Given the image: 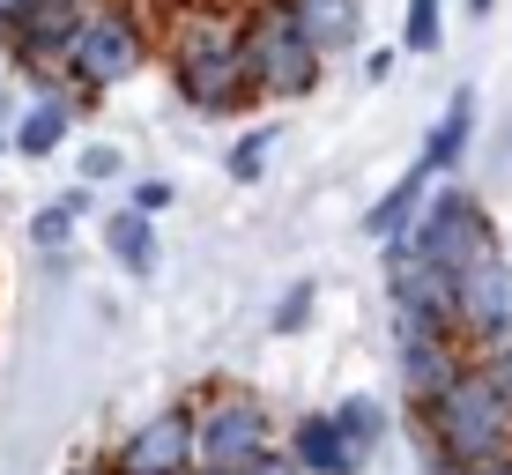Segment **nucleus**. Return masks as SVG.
I'll return each instance as SVG.
<instances>
[{"label": "nucleus", "mask_w": 512, "mask_h": 475, "mask_svg": "<svg viewBox=\"0 0 512 475\" xmlns=\"http://www.w3.org/2000/svg\"><path fill=\"white\" fill-rule=\"evenodd\" d=\"M275 134H282V127H253V134H238V142H231V179H260V164H268Z\"/></svg>", "instance_id": "a211bd4d"}, {"label": "nucleus", "mask_w": 512, "mask_h": 475, "mask_svg": "<svg viewBox=\"0 0 512 475\" xmlns=\"http://www.w3.org/2000/svg\"><path fill=\"white\" fill-rule=\"evenodd\" d=\"M446 23H438V0H409V23H401V45L409 52H438Z\"/></svg>", "instance_id": "f3484780"}, {"label": "nucleus", "mask_w": 512, "mask_h": 475, "mask_svg": "<svg viewBox=\"0 0 512 475\" xmlns=\"http://www.w3.org/2000/svg\"><path fill=\"white\" fill-rule=\"evenodd\" d=\"M394 357H401L409 409H423V401H431L438 386H446V379L468 364V342H461V327H446V320H416V312H394Z\"/></svg>", "instance_id": "6e6552de"}, {"label": "nucleus", "mask_w": 512, "mask_h": 475, "mask_svg": "<svg viewBox=\"0 0 512 475\" xmlns=\"http://www.w3.org/2000/svg\"><path fill=\"white\" fill-rule=\"evenodd\" d=\"M453 320H461L468 357L512 342V260L505 253H483L475 268L453 275Z\"/></svg>", "instance_id": "0eeeda50"}, {"label": "nucleus", "mask_w": 512, "mask_h": 475, "mask_svg": "<svg viewBox=\"0 0 512 475\" xmlns=\"http://www.w3.org/2000/svg\"><path fill=\"white\" fill-rule=\"evenodd\" d=\"M238 475H305V468L290 461V446H275V453H260V461H245Z\"/></svg>", "instance_id": "aec40b11"}, {"label": "nucleus", "mask_w": 512, "mask_h": 475, "mask_svg": "<svg viewBox=\"0 0 512 475\" xmlns=\"http://www.w3.org/2000/svg\"><path fill=\"white\" fill-rule=\"evenodd\" d=\"M416 424H423V446H431L438 475H461V468H483V461H505L512 453V394L468 357L416 409Z\"/></svg>", "instance_id": "f257e3e1"}, {"label": "nucleus", "mask_w": 512, "mask_h": 475, "mask_svg": "<svg viewBox=\"0 0 512 475\" xmlns=\"http://www.w3.org/2000/svg\"><path fill=\"white\" fill-rule=\"evenodd\" d=\"M461 475H512V453L505 461H483V468H461Z\"/></svg>", "instance_id": "393cba45"}, {"label": "nucleus", "mask_w": 512, "mask_h": 475, "mask_svg": "<svg viewBox=\"0 0 512 475\" xmlns=\"http://www.w3.org/2000/svg\"><path fill=\"white\" fill-rule=\"evenodd\" d=\"M67 127H75V104H67V97H38L23 112V127H15V149H23V156H52L67 142Z\"/></svg>", "instance_id": "2eb2a0df"}, {"label": "nucleus", "mask_w": 512, "mask_h": 475, "mask_svg": "<svg viewBox=\"0 0 512 475\" xmlns=\"http://www.w3.org/2000/svg\"><path fill=\"white\" fill-rule=\"evenodd\" d=\"M134 208H141V216H164V208H171V186H164V179H141V186H134Z\"/></svg>", "instance_id": "412c9836"}, {"label": "nucleus", "mask_w": 512, "mask_h": 475, "mask_svg": "<svg viewBox=\"0 0 512 475\" xmlns=\"http://www.w3.org/2000/svg\"><path fill=\"white\" fill-rule=\"evenodd\" d=\"M312 297H320L312 283H290V290H282V305H275V334H297V327H305V320H312Z\"/></svg>", "instance_id": "6ab92c4d"}, {"label": "nucleus", "mask_w": 512, "mask_h": 475, "mask_svg": "<svg viewBox=\"0 0 512 475\" xmlns=\"http://www.w3.org/2000/svg\"><path fill=\"white\" fill-rule=\"evenodd\" d=\"M468 134H475V90H453L446 112H438V127H431V142H423V156H431L438 171H461Z\"/></svg>", "instance_id": "ddd939ff"}, {"label": "nucleus", "mask_w": 512, "mask_h": 475, "mask_svg": "<svg viewBox=\"0 0 512 475\" xmlns=\"http://www.w3.org/2000/svg\"><path fill=\"white\" fill-rule=\"evenodd\" d=\"M104 245H112V260L127 275H156V231H149L141 208H119V216L104 223Z\"/></svg>", "instance_id": "4468645a"}, {"label": "nucleus", "mask_w": 512, "mask_h": 475, "mask_svg": "<svg viewBox=\"0 0 512 475\" xmlns=\"http://www.w3.org/2000/svg\"><path fill=\"white\" fill-rule=\"evenodd\" d=\"M23 8H30V0H0V38H8V30L23 23Z\"/></svg>", "instance_id": "b1692460"}, {"label": "nucleus", "mask_w": 512, "mask_h": 475, "mask_svg": "<svg viewBox=\"0 0 512 475\" xmlns=\"http://www.w3.org/2000/svg\"><path fill=\"white\" fill-rule=\"evenodd\" d=\"M82 179H119V149H90L82 156Z\"/></svg>", "instance_id": "5701e85b"}, {"label": "nucleus", "mask_w": 512, "mask_h": 475, "mask_svg": "<svg viewBox=\"0 0 512 475\" xmlns=\"http://www.w3.org/2000/svg\"><path fill=\"white\" fill-rule=\"evenodd\" d=\"M245 60H253L260 97L290 104V97H305L312 82H320V60H327V52L305 38V23H297L290 0H260V8L245 15Z\"/></svg>", "instance_id": "20e7f679"}, {"label": "nucleus", "mask_w": 512, "mask_h": 475, "mask_svg": "<svg viewBox=\"0 0 512 475\" xmlns=\"http://www.w3.org/2000/svg\"><path fill=\"white\" fill-rule=\"evenodd\" d=\"M290 8H297L305 38L320 45L327 60H334V52H349V45H357V30H364V0H290Z\"/></svg>", "instance_id": "f8f14e48"}, {"label": "nucleus", "mask_w": 512, "mask_h": 475, "mask_svg": "<svg viewBox=\"0 0 512 475\" xmlns=\"http://www.w3.org/2000/svg\"><path fill=\"white\" fill-rule=\"evenodd\" d=\"M171 90L208 119H238L260 104L253 60H245V23L231 15H186L179 45H171Z\"/></svg>", "instance_id": "f03ea898"}, {"label": "nucleus", "mask_w": 512, "mask_h": 475, "mask_svg": "<svg viewBox=\"0 0 512 475\" xmlns=\"http://www.w3.org/2000/svg\"><path fill=\"white\" fill-rule=\"evenodd\" d=\"M112 475H193V409H156L112 453Z\"/></svg>", "instance_id": "1a4fd4ad"}, {"label": "nucleus", "mask_w": 512, "mask_h": 475, "mask_svg": "<svg viewBox=\"0 0 512 475\" xmlns=\"http://www.w3.org/2000/svg\"><path fill=\"white\" fill-rule=\"evenodd\" d=\"M260 453H275V416L253 394H216L208 409H193V468L238 475Z\"/></svg>", "instance_id": "423d86ee"}, {"label": "nucleus", "mask_w": 512, "mask_h": 475, "mask_svg": "<svg viewBox=\"0 0 512 475\" xmlns=\"http://www.w3.org/2000/svg\"><path fill=\"white\" fill-rule=\"evenodd\" d=\"M67 223H75V201H67V208H45V216H38V238H45V245H67Z\"/></svg>", "instance_id": "4be33fe9"}, {"label": "nucleus", "mask_w": 512, "mask_h": 475, "mask_svg": "<svg viewBox=\"0 0 512 475\" xmlns=\"http://www.w3.org/2000/svg\"><path fill=\"white\" fill-rule=\"evenodd\" d=\"M82 475H112V468H82Z\"/></svg>", "instance_id": "bb28decb"}, {"label": "nucleus", "mask_w": 512, "mask_h": 475, "mask_svg": "<svg viewBox=\"0 0 512 475\" xmlns=\"http://www.w3.org/2000/svg\"><path fill=\"white\" fill-rule=\"evenodd\" d=\"M334 424H342V438H349V453H357V461H372V453H379V431H386V416H379V401H372V394L342 401V409H334Z\"/></svg>", "instance_id": "dca6fc26"}, {"label": "nucleus", "mask_w": 512, "mask_h": 475, "mask_svg": "<svg viewBox=\"0 0 512 475\" xmlns=\"http://www.w3.org/2000/svg\"><path fill=\"white\" fill-rule=\"evenodd\" d=\"M468 15H490V0H468Z\"/></svg>", "instance_id": "a878e982"}, {"label": "nucleus", "mask_w": 512, "mask_h": 475, "mask_svg": "<svg viewBox=\"0 0 512 475\" xmlns=\"http://www.w3.org/2000/svg\"><path fill=\"white\" fill-rule=\"evenodd\" d=\"M290 461L305 468V475H364V461L349 453L342 424H334V409L297 416V424H290Z\"/></svg>", "instance_id": "9b49d317"}, {"label": "nucleus", "mask_w": 512, "mask_h": 475, "mask_svg": "<svg viewBox=\"0 0 512 475\" xmlns=\"http://www.w3.org/2000/svg\"><path fill=\"white\" fill-rule=\"evenodd\" d=\"M409 238H416V253L438 260L446 275H461L483 253H498V223H490V208L475 201L468 186H431V201H423V216H416Z\"/></svg>", "instance_id": "39448f33"}, {"label": "nucleus", "mask_w": 512, "mask_h": 475, "mask_svg": "<svg viewBox=\"0 0 512 475\" xmlns=\"http://www.w3.org/2000/svg\"><path fill=\"white\" fill-rule=\"evenodd\" d=\"M431 179H446V171L431 164V156H416L409 164V179H394L372 201V216H364V238H379V245H394V238H409L416 231V216H423V201H431Z\"/></svg>", "instance_id": "9d476101"}, {"label": "nucleus", "mask_w": 512, "mask_h": 475, "mask_svg": "<svg viewBox=\"0 0 512 475\" xmlns=\"http://www.w3.org/2000/svg\"><path fill=\"white\" fill-rule=\"evenodd\" d=\"M141 60H149L141 15L119 8V0H104V8L82 15V30H75V45H67L60 75L75 82V97H104V90H119V82H134Z\"/></svg>", "instance_id": "7ed1b4c3"}]
</instances>
